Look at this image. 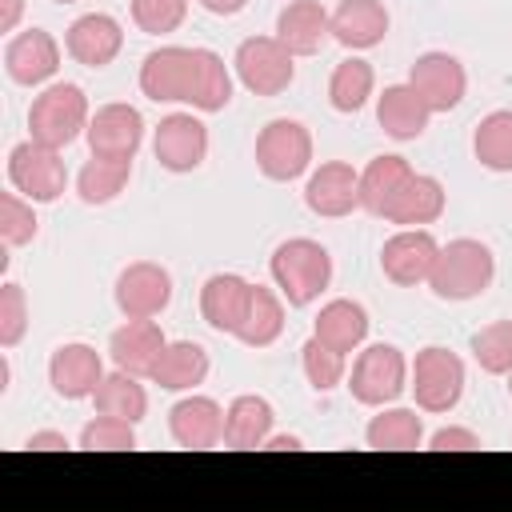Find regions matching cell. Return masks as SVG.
I'll return each mask as SVG.
<instances>
[{
    "mask_svg": "<svg viewBox=\"0 0 512 512\" xmlns=\"http://www.w3.org/2000/svg\"><path fill=\"white\" fill-rule=\"evenodd\" d=\"M272 288L288 300V308H308L332 284V252L312 236H288L268 256Z\"/></svg>",
    "mask_w": 512,
    "mask_h": 512,
    "instance_id": "cell-1",
    "label": "cell"
},
{
    "mask_svg": "<svg viewBox=\"0 0 512 512\" xmlns=\"http://www.w3.org/2000/svg\"><path fill=\"white\" fill-rule=\"evenodd\" d=\"M496 280V256L484 240L476 236H456L448 244H440L436 252V264H432V276H428V292L436 300H448V304H464V300H476L492 288Z\"/></svg>",
    "mask_w": 512,
    "mask_h": 512,
    "instance_id": "cell-2",
    "label": "cell"
},
{
    "mask_svg": "<svg viewBox=\"0 0 512 512\" xmlns=\"http://www.w3.org/2000/svg\"><path fill=\"white\" fill-rule=\"evenodd\" d=\"M88 120H92V104L84 88L72 80H52L28 104V136L60 152L88 132Z\"/></svg>",
    "mask_w": 512,
    "mask_h": 512,
    "instance_id": "cell-3",
    "label": "cell"
},
{
    "mask_svg": "<svg viewBox=\"0 0 512 512\" xmlns=\"http://www.w3.org/2000/svg\"><path fill=\"white\" fill-rule=\"evenodd\" d=\"M408 372H412V360L404 356V348L380 340V344H364L356 352L344 388L352 392L356 404L384 408V404H396L408 392Z\"/></svg>",
    "mask_w": 512,
    "mask_h": 512,
    "instance_id": "cell-4",
    "label": "cell"
},
{
    "mask_svg": "<svg viewBox=\"0 0 512 512\" xmlns=\"http://www.w3.org/2000/svg\"><path fill=\"white\" fill-rule=\"evenodd\" d=\"M464 384H468V368L464 360L444 348V344H424L416 356H412V372H408V392L416 400L420 412L428 416H448L460 396H464Z\"/></svg>",
    "mask_w": 512,
    "mask_h": 512,
    "instance_id": "cell-5",
    "label": "cell"
},
{
    "mask_svg": "<svg viewBox=\"0 0 512 512\" xmlns=\"http://www.w3.org/2000/svg\"><path fill=\"white\" fill-rule=\"evenodd\" d=\"M312 132L308 124L292 120V116H276L268 120L260 132H256V148H252V160L260 168L264 180L272 184H292L300 176L312 172Z\"/></svg>",
    "mask_w": 512,
    "mask_h": 512,
    "instance_id": "cell-6",
    "label": "cell"
},
{
    "mask_svg": "<svg viewBox=\"0 0 512 512\" xmlns=\"http://www.w3.org/2000/svg\"><path fill=\"white\" fill-rule=\"evenodd\" d=\"M232 72L252 96H280L296 80V56L276 36H244L232 52Z\"/></svg>",
    "mask_w": 512,
    "mask_h": 512,
    "instance_id": "cell-7",
    "label": "cell"
},
{
    "mask_svg": "<svg viewBox=\"0 0 512 512\" xmlns=\"http://www.w3.org/2000/svg\"><path fill=\"white\" fill-rule=\"evenodd\" d=\"M4 172H8V184L20 196H28L32 204H56L68 188V164H64L60 148H48L32 136L12 144Z\"/></svg>",
    "mask_w": 512,
    "mask_h": 512,
    "instance_id": "cell-8",
    "label": "cell"
},
{
    "mask_svg": "<svg viewBox=\"0 0 512 512\" xmlns=\"http://www.w3.org/2000/svg\"><path fill=\"white\" fill-rule=\"evenodd\" d=\"M112 300L124 320H156L172 304V272L156 260H132L120 268Z\"/></svg>",
    "mask_w": 512,
    "mask_h": 512,
    "instance_id": "cell-9",
    "label": "cell"
},
{
    "mask_svg": "<svg viewBox=\"0 0 512 512\" xmlns=\"http://www.w3.org/2000/svg\"><path fill=\"white\" fill-rule=\"evenodd\" d=\"M60 60H64V44L44 28L12 32L4 44V72L20 88H48L60 72Z\"/></svg>",
    "mask_w": 512,
    "mask_h": 512,
    "instance_id": "cell-10",
    "label": "cell"
},
{
    "mask_svg": "<svg viewBox=\"0 0 512 512\" xmlns=\"http://www.w3.org/2000/svg\"><path fill=\"white\" fill-rule=\"evenodd\" d=\"M152 156L164 172L188 176L208 160V128L196 112H168L152 132Z\"/></svg>",
    "mask_w": 512,
    "mask_h": 512,
    "instance_id": "cell-11",
    "label": "cell"
},
{
    "mask_svg": "<svg viewBox=\"0 0 512 512\" xmlns=\"http://www.w3.org/2000/svg\"><path fill=\"white\" fill-rule=\"evenodd\" d=\"M304 208L324 220H344L360 208V168L348 160H324L304 176Z\"/></svg>",
    "mask_w": 512,
    "mask_h": 512,
    "instance_id": "cell-12",
    "label": "cell"
},
{
    "mask_svg": "<svg viewBox=\"0 0 512 512\" xmlns=\"http://www.w3.org/2000/svg\"><path fill=\"white\" fill-rule=\"evenodd\" d=\"M440 240L428 228H396L380 248V272L396 288H420L432 276Z\"/></svg>",
    "mask_w": 512,
    "mask_h": 512,
    "instance_id": "cell-13",
    "label": "cell"
},
{
    "mask_svg": "<svg viewBox=\"0 0 512 512\" xmlns=\"http://www.w3.org/2000/svg\"><path fill=\"white\" fill-rule=\"evenodd\" d=\"M408 84L424 96V104L432 108V116L460 108V100L468 96V72H464V64L452 52H440V48H428V52H420L412 60Z\"/></svg>",
    "mask_w": 512,
    "mask_h": 512,
    "instance_id": "cell-14",
    "label": "cell"
},
{
    "mask_svg": "<svg viewBox=\"0 0 512 512\" xmlns=\"http://www.w3.org/2000/svg\"><path fill=\"white\" fill-rule=\"evenodd\" d=\"M88 152L92 156H108V160H136L140 144H144V116L140 108L124 104V100H112V104H100L88 120Z\"/></svg>",
    "mask_w": 512,
    "mask_h": 512,
    "instance_id": "cell-15",
    "label": "cell"
},
{
    "mask_svg": "<svg viewBox=\"0 0 512 512\" xmlns=\"http://www.w3.org/2000/svg\"><path fill=\"white\" fill-rule=\"evenodd\" d=\"M168 436L176 448H188V452H212L216 444H224L220 400H212L204 392H184L168 408Z\"/></svg>",
    "mask_w": 512,
    "mask_h": 512,
    "instance_id": "cell-16",
    "label": "cell"
},
{
    "mask_svg": "<svg viewBox=\"0 0 512 512\" xmlns=\"http://www.w3.org/2000/svg\"><path fill=\"white\" fill-rule=\"evenodd\" d=\"M140 92L152 104H188V84H192V48L184 44H160L140 60L136 72Z\"/></svg>",
    "mask_w": 512,
    "mask_h": 512,
    "instance_id": "cell-17",
    "label": "cell"
},
{
    "mask_svg": "<svg viewBox=\"0 0 512 512\" xmlns=\"http://www.w3.org/2000/svg\"><path fill=\"white\" fill-rule=\"evenodd\" d=\"M104 372H108L104 356L84 340H68L48 356V384H52V392L60 400H72V404L76 400H92V392L100 388Z\"/></svg>",
    "mask_w": 512,
    "mask_h": 512,
    "instance_id": "cell-18",
    "label": "cell"
},
{
    "mask_svg": "<svg viewBox=\"0 0 512 512\" xmlns=\"http://www.w3.org/2000/svg\"><path fill=\"white\" fill-rule=\"evenodd\" d=\"M64 52L84 68H108L124 52V24L112 12H84L64 28Z\"/></svg>",
    "mask_w": 512,
    "mask_h": 512,
    "instance_id": "cell-19",
    "label": "cell"
},
{
    "mask_svg": "<svg viewBox=\"0 0 512 512\" xmlns=\"http://www.w3.org/2000/svg\"><path fill=\"white\" fill-rule=\"evenodd\" d=\"M388 28H392V16H388L384 0H340L328 16L332 40L348 52H368V48L384 44Z\"/></svg>",
    "mask_w": 512,
    "mask_h": 512,
    "instance_id": "cell-20",
    "label": "cell"
},
{
    "mask_svg": "<svg viewBox=\"0 0 512 512\" xmlns=\"http://www.w3.org/2000/svg\"><path fill=\"white\" fill-rule=\"evenodd\" d=\"M248 300H252V280H244L240 272H212L200 284V316L220 336H236Z\"/></svg>",
    "mask_w": 512,
    "mask_h": 512,
    "instance_id": "cell-21",
    "label": "cell"
},
{
    "mask_svg": "<svg viewBox=\"0 0 512 512\" xmlns=\"http://www.w3.org/2000/svg\"><path fill=\"white\" fill-rule=\"evenodd\" d=\"M376 124L384 128V136L408 144V140H420L432 124V108L424 104V96L404 80V84H388L380 96H376Z\"/></svg>",
    "mask_w": 512,
    "mask_h": 512,
    "instance_id": "cell-22",
    "label": "cell"
},
{
    "mask_svg": "<svg viewBox=\"0 0 512 512\" xmlns=\"http://www.w3.org/2000/svg\"><path fill=\"white\" fill-rule=\"evenodd\" d=\"M444 208H448L444 184L436 176H428V172H412L408 184L396 192V200L384 208L380 220H388L396 228H428V224H436L444 216Z\"/></svg>",
    "mask_w": 512,
    "mask_h": 512,
    "instance_id": "cell-23",
    "label": "cell"
},
{
    "mask_svg": "<svg viewBox=\"0 0 512 512\" xmlns=\"http://www.w3.org/2000/svg\"><path fill=\"white\" fill-rule=\"evenodd\" d=\"M236 92V72L224 64L220 52L212 48H192V84H188V108L200 116L224 112Z\"/></svg>",
    "mask_w": 512,
    "mask_h": 512,
    "instance_id": "cell-24",
    "label": "cell"
},
{
    "mask_svg": "<svg viewBox=\"0 0 512 512\" xmlns=\"http://www.w3.org/2000/svg\"><path fill=\"white\" fill-rule=\"evenodd\" d=\"M164 344H168V336H164V328L156 320H124L108 336V360H112V368H124V372L148 380V372H152L156 356L164 352Z\"/></svg>",
    "mask_w": 512,
    "mask_h": 512,
    "instance_id": "cell-25",
    "label": "cell"
},
{
    "mask_svg": "<svg viewBox=\"0 0 512 512\" xmlns=\"http://www.w3.org/2000/svg\"><path fill=\"white\" fill-rule=\"evenodd\" d=\"M208 348L196 344V340H168L164 352L156 356L152 372H148V384L164 388V392H196L204 380H208Z\"/></svg>",
    "mask_w": 512,
    "mask_h": 512,
    "instance_id": "cell-26",
    "label": "cell"
},
{
    "mask_svg": "<svg viewBox=\"0 0 512 512\" xmlns=\"http://www.w3.org/2000/svg\"><path fill=\"white\" fill-rule=\"evenodd\" d=\"M272 428H276V408L264 396L240 392L224 404V448H232V452L264 448Z\"/></svg>",
    "mask_w": 512,
    "mask_h": 512,
    "instance_id": "cell-27",
    "label": "cell"
},
{
    "mask_svg": "<svg viewBox=\"0 0 512 512\" xmlns=\"http://www.w3.org/2000/svg\"><path fill=\"white\" fill-rule=\"evenodd\" d=\"M328 8L320 0H288L280 12H276V40L300 60V56H316L320 44L332 36L328 32Z\"/></svg>",
    "mask_w": 512,
    "mask_h": 512,
    "instance_id": "cell-28",
    "label": "cell"
},
{
    "mask_svg": "<svg viewBox=\"0 0 512 512\" xmlns=\"http://www.w3.org/2000/svg\"><path fill=\"white\" fill-rule=\"evenodd\" d=\"M368 324H372V320H368V308H364L360 300L336 296V300L320 304V312H316V320H312V336L324 340L328 348L352 356V352L364 348V340H368Z\"/></svg>",
    "mask_w": 512,
    "mask_h": 512,
    "instance_id": "cell-29",
    "label": "cell"
},
{
    "mask_svg": "<svg viewBox=\"0 0 512 512\" xmlns=\"http://www.w3.org/2000/svg\"><path fill=\"white\" fill-rule=\"evenodd\" d=\"M424 416L420 408H400V404H384L376 408V416L364 428V444L376 452H416L424 444Z\"/></svg>",
    "mask_w": 512,
    "mask_h": 512,
    "instance_id": "cell-30",
    "label": "cell"
},
{
    "mask_svg": "<svg viewBox=\"0 0 512 512\" xmlns=\"http://www.w3.org/2000/svg\"><path fill=\"white\" fill-rule=\"evenodd\" d=\"M284 320H288V300L268 284H252V300L236 328V340L244 348H268L284 336Z\"/></svg>",
    "mask_w": 512,
    "mask_h": 512,
    "instance_id": "cell-31",
    "label": "cell"
},
{
    "mask_svg": "<svg viewBox=\"0 0 512 512\" xmlns=\"http://www.w3.org/2000/svg\"><path fill=\"white\" fill-rule=\"evenodd\" d=\"M416 168L396 156V152H384V156H372L364 168H360V208L368 216H384V208L396 200V192L408 184Z\"/></svg>",
    "mask_w": 512,
    "mask_h": 512,
    "instance_id": "cell-32",
    "label": "cell"
},
{
    "mask_svg": "<svg viewBox=\"0 0 512 512\" xmlns=\"http://www.w3.org/2000/svg\"><path fill=\"white\" fill-rule=\"evenodd\" d=\"M376 96V68L364 56H344L328 76V104L340 116H356Z\"/></svg>",
    "mask_w": 512,
    "mask_h": 512,
    "instance_id": "cell-33",
    "label": "cell"
},
{
    "mask_svg": "<svg viewBox=\"0 0 512 512\" xmlns=\"http://www.w3.org/2000/svg\"><path fill=\"white\" fill-rule=\"evenodd\" d=\"M92 408L104 412V416H120V420L140 424V420L148 416V388H144V376H132V372H124V368L104 372L100 388L92 392Z\"/></svg>",
    "mask_w": 512,
    "mask_h": 512,
    "instance_id": "cell-34",
    "label": "cell"
},
{
    "mask_svg": "<svg viewBox=\"0 0 512 512\" xmlns=\"http://www.w3.org/2000/svg\"><path fill=\"white\" fill-rule=\"evenodd\" d=\"M472 156L488 172H512V108H492L472 128Z\"/></svg>",
    "mask_w": 512,
    "mask_h": 512,
    "instance_id": "cell-35",
    "label": "cell"
},
{
    "mask_svg": "<svg viewBox=\"0 0 512 512\" xmlns=\"http://www.w3.org/2000/svg\"><path fill=\"white\" fill-rule=\"evenodd\" d=\"M132 180V160H108V156H88L84 168L76 172V196L92 208L120 200V192Z\"/></svg>",
    "mask_w": 512,
    "mask_h": 512,
    "instance_id": "cell-36",
    "label": "cell"
},
{
    "mask_svg": "<svg viewBox=\"0 0 512 512\" xmlns=\"http://www.w3.org/2000/svg\"><path fill=\"white\" fill-rule=\"evenodd\" d=\"M300 372H304V380L316 392H332V388H340L348 380V356L336 352V348H328L324 340L308 336L300 344Z\"/></svg>",
    "mask_w": 512,
    "mask_h": 512,
    "instance_id": "cell-37",
    "label": "cell"
},
{
    "mask_svg": "<svg viewBox=\"0 0 512 512\" xmlns=\"http://www.w3.org/2000/svg\"><path fill=\"white\" fill-rule=\"evenodd\" d=\"M468 352L480 364V372L508 376L512 372V320H492V324L476 328L468 340Z\"/></svg>",
    "mask_w": 512,
    "mask_h": 512,
    "instance_id": "cell-38",
    "label": "cell"
},
{
    "mask_svg": "<svg viewBox=\"0 0 512 512\" xmlns=\"http://www.w3.org/2000/svg\"><path fill=\"white\" fill-rule=\"evenodd\" d=\"M40 232V220H36V204L28 196H20L16 188L12 192H0V240L8 248H24L32 244Z\"/></svg>",
    "mask_w": 512,
    "mask_h": 512,
    "instance_id": "cell-39",
    "label": "cell"
},
{
    "mask_svg": "<svg viewBox=\"0 0 512 512\" xmlns=\"http://www.w3.org/2000/svg\"><path fill=\"white\" fill-rule=\"evenodd\" d=\"M84 452H132L136 448V424L132 420H120V416H104L96 412L84 428H80V440H76Z\"/></svg>",
    "mask_w": 512,
    "mask_h": 512,
    "instance_id": "cell-40",
    "label": "cell"
},
{
    "mask_svg": "<svg viewBox=\"0 0 512 512\" xmlns=\"http://www.w3.org/2000/svg\"><path fill=\"white\" fill-rule=\"evenodd\" d=\"M128 16L144 36H168L188 20V0H128Z\"/></svg>",
    "mask_w": 512,
    "mask_h": 512,
    "instance_id": "cell-41",
    "label": "cell"
},
{
    "mask_svg": "<svg viewBox=\"0 0 512 512\" xmlns=\"http://www.w3.org/2000/svg\"><path fill=\"white\" fill-rule=\"evenodd\" d=\"M28 320H32L28 292H24L16 280H4V284H0V348H4V352L24 340Z\"/></svg>",
    "mask_w": 512,
    "mask_h": 512,
    "instance_id": "cell-42",
    "label": "cell"
},
{
    "mask_svg": "<svg viewBox=\"0 0 512 512\" xmlns=\"http://www.w3.org/2000/svg\"><path fill=\"white\" fill-rule=\"evenodd\" d=\"M424 448L428 452H476V448H484V440L464 424H444L424 440Z\"/></svg>",
    "mask_w": 512,
    "mask_h": 512,
    "instance_id": "cell-43",
    "label": "cell"
},
{
    "mask_svg": "<svg viewBox=\"0 0 512 512\" xmlns=\"http://www.w3.org/2000/svg\"><path fill=\"white\" fill-rule=\"evenodd\" d=\"M24 448H32V452H68V448H72V440H68L64 432L44 428V432H32V436L24 440Z\"/></svg>",
    "mask_w": 512,
    "mask_h": 512,
    "instance_id": "cell-44",
    "label": "cell"
},
{
    "mask_svg": "<svg viewBox=\"0 0 512 512\" xmlns=\"http://www.w3.org/2000/svg\"><path fill=\"white\" fill-rule=\"evenodd\" d=\"M300 448H304V440L296 432H272L260 452H300Z\"/></svg>",
    "mask_w": 512,
    "mask_h": 512,
    "instance_id": "cell-45",
    "label": "cell"
},
{
    "mask_svg": "<svg viewBox=\"0 0 512 512\" xmlns=\"http://www.w3.org/2000/svg\"><path fill=\"white\" fill-rule=\"evenodd\" d=\"M24 16V0H0V32H16Z\"/></svg>",
    "mask_w": 512,
    "mask_h": 512,
    "instance_id": "cell-46",
    "label": "cell"
},
{
    "mask_svg": "<svg viewBox=\"0 0 512 512\" xmlns=\"http://www.w3.org/2000/svg\"><path fill=\"white\" fill-rule=\"evenodd\" d=\"M204 12H212V16H236V12H244L248 8V0H196Z\"/></svg>",
    "mask_w": 512,
    "mask_h": 512,
    "instance_id": "cell-47",
    "label": "cell"
},
{
    "mask_svg": "<svg viewBox=\"0 0 512 512\" xmlns=\"http://www.w3.org/2000/svg\"><path fill=\"white\" fill-rule=\"evenodd\" d=\"M52 4H80V0H52Z\"/></svg>",
    "mask_w": 512,
    "mask_h": 512,
    "instance_id": "cell-48",
    "label": "cell"
},
{
    "mask_svg": "<svg viewBox=\"0 0 512 512\" xmlns=\"http://www.w3.org/2000/svg\"><path fill=\"white\" fill-rule=\"evenodd\" d=\"M508 396H512V372H508Z\"/></svg>",
    "mask_w": 512,
    "mask_h": 512,
    "instance_id": "cell-49",
    "label": "cell"
}]
</instances>
